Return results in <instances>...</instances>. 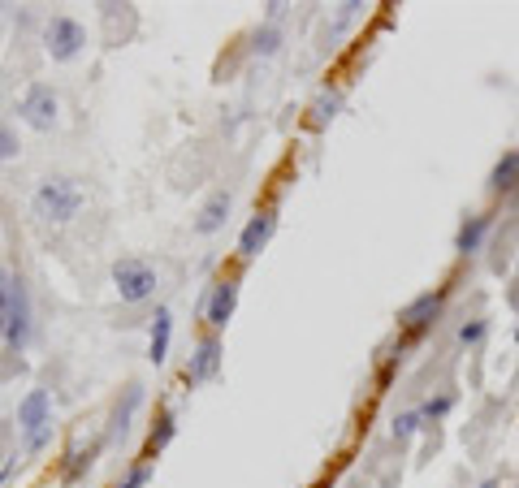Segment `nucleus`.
<instances>
[{"label":"nucleus","instance_id":"f257e3e1","mask_svg":"<svg viewBox=\"0 0 519 488\" xmlns=\"http://www.w3.org/2000/svg\"><path fill=\"white\" fill-rule=\"evenodd\" d=\"M0 337L9 351H22L31 337V298L14 273H0Z\"/></svg>","mask_w":519,"mask_h":488},{"label":"nucleus","instance_id":"f03ea898","mask_svg":"<svg viewBox=\"0 0 519 488\" xmlns=\"http://www.w3.org/2000/svg\"><path fill=\"white\" fill-rule=\"evenodd\" d=\"M82 203H87V195H82V186L74 182V177H48L40 191H35V199H31L35 216L52 221V225L74 221V216L82 212Z\"/></svg>","mask_w":519,"mask_h":488},{"label":"nucleus","instance_id":"7ed1b4c3","mask_svg":"<svg viewBox=\"0 0 519 488\" xmlns=\"http://www.w3.org/2000/svg\"><path fill=\"white\" fill-rule=\"evenodd\" d=\"M18 428L26 436V454H40L52 441V393L31 389L18 402Z\"/></svg>","mask_w":519,"mask_h":488},{"label":"nucleus","instance_id":"20e7f679","mask_svg":"<svg viewBox=\"0 0 519 488\" xmlns=\"http://www.w3.org/2000/svg\"><path fill=\"white\" fill-rule=\"evenodd\" d=\"M113 286H118L121 303H147L152 294H156L160 277L152 264H143V259H118L113 264Z\"/></svg>","mask_w":519,"mask_h":488},{"label":"nucleus","instance_id":"39448f33","mask_svg":"<svg viewBox=\"0 0 519 488\" xmlns=\"http://www.w3.org/2000/svg\"><path fill=\"white\" fill-rule=\"evenodd\" d=\"M43 48H48V57L52 61H74L87 48V31H82V22L74 18H52L43 26Z\"/></svg>","mask_w":519,"mask_h":488},{"label":"nucleus","instance_id":"423d86ee","mask_svg":"<svg viewBox=\"0 0 519 488\" xmlns=\"http://www.w3.org/2000/svg\"><path fill=\"white\" fill-rule=\"evenodd\" d=\"M57 91L52 87H43V82H35L26 96L18 99V117L31 126V130H40V135H48L52 126H57Z\"/></svg>","mask_w":519,"mask_h":488},{"label":"nucleus","instance_id":"0eeeda50","mask_svg":"<svg viewBox=\"0 0 519 488\" xmlns=\"http://www.w3.org/2000/svg\"><path fill=\"white\" fill-rule=\"evenodd\" d=\"M441 303H446V290H424L420 298H411V303H407V307L399 312L402 333H411V337H420V333H429L433 324H438Z\"/></svg>","mask_w":519,"mask_h":488},{"label":"nucleus","instance_id":"6e6552de","mask_svg":"<svg viewBox=\"0 0 519 488\" xmlns=\"http://www.w3.org/2000/svg\"><path fill=\"white\" fill-rule=\"evenodd\" d=\"M234 303H239V277H221L212 281V290L203 298V320H208V329L221 333L230 324V315H234Z\"/></svg>","mask_w":519,"mask_h":488},{"label":"nucleus","instance_id":"1a4fd4ad","mask_svg":"<svg viewBox=\"0 0 519 488\" xmlns=\"http://www.w3.org/2000/svg\"><path fill=\"white\" fill-rule=\"evenodd\" d=\"M221 368V342L217 333H208V337H200V346H195V354L186 359V371H182V380L186 385H203V380H212Z\"/></svg>","mask_w":519,"mask_h":488},{"label":"nucleus","instance_id":"9d476101","mask_svg":"<svg viewBox=\"0 0 519 488\" xmlns=\"http://www.w3.org/2000/svg\"><path fill=\"white\" fill-rule=\"evenodd\" d=\"M273 230H278V212H273V208H264V212L251 216L247 230H242V238H239V259H256V255L269 247Z\"/></svg>","mask_w":519,"mask_h":488},{"label":"nucleus","instance_id":"9b49d317","mask_svg":"<svg viewBox=\"0 0 519 488\" xmlns=\"http://www.w3.org/2000/svg\"><path fill=\"white\" fill-rule=\"evenodd\" d=\"M225 216H230V191H217L200 208V216H195V234H217L221 225H225Z\"/></svg>","mask_w":519,"mask_h":488},{"label":"nucleus","instance_id":"f8f14e48","mask_svg":"<svg viewBox=\"0 0 519 488\" xmlns=\"http://www.w3.org/2000/svg\"><path fill=\"white\" fill-rule=\"evenodd\" d=\"M169 337H174V315H169V307H156L152 346H147V359H152V363H165V359H169Z\"/></svg>","mask_w":519,"mask_h":488},{"label":"nucleus","instance_id":"ddd939ff","mask_svg":"<svg viewBox=\"0 0 519 488\" xmlns=\"http://www.w3.org/2000/svg\"><path fill=\"white\" fill-rule=\"evenodd\" d=\"M489 191H498V195H515L519 191V152H506L498 160V169L489 177Z\"/></svg>","mask_w":519,"mask_h":488},{"label":"nucleus","instance_id":"4468645a","mask_svg":"<svg viewBox=\"0 0 519 488\" xmlns=\"http://www.w3.org/2000/svg\"><path fill=\"white\" fill-rule=\"evenodd\" d=\"M178 436V424H174V410H160L156 424H152V432H147V449H143V458H156L160 449L169 446Z\"/></svg>","mask_w":519,"mask_h":488},{"label":"nucleus","instance_id":"2eb2a0df","mask_svg":"<svg viewBox=\"0 0 519 488\" xmlns=\"http://www.w3.org/2000/svg\"><path fill=\"white\" fill-rule=\"evenodd\" d=\"M489 225H494V216H472V221L459 230V238H455V251L459 255L480 251V242H485V234H489Z\"/></svg>","mask_w":519,"mask_h":488},{"label":"nucleus","instance_id":"dca6fc26","mask_svg":"<svg viewBox=\"0 0 519 488\" xmlns=\"http://www.w3.org/2000/svg\"><path fill=\"white\" fill-rule=\"evenodd\" d=\"M139 402H143V389H139V385H126V402H118V407H113L109 436H126V428H130V415L139 410Z\"/></svg>","mask_w":519,"mask_h":488},{"label":"nucleus","instance_id":"f3484780","mask_svg":"<svg viewBox=\"0 0 519 488\" xmlns=\"http://www.w3.org/2000/svg\"><path fill=\"white\" fill-rule=\"evenodd\" d=\"M251 48H256L260 57H273V52L281 48V31L278 26H260L256 35H251Z\"/></svg>","mask_w":519,"mask_h":488},{"label":"nucleus","instance_id":"a211bd4d","mask_svg":"<svg viewBox=\"0 0 519 488\" xmlns=\"http://www.w3.org/2000/svg\"><path fill=\"white\" fill-rule=\"evenodd\" d=\"M420 428H424V415L420 410H402L399 419H394V441H411Z\"/></svg>","mask_w":519,"mask_h":488},{"label":"nucleus","instance_id":"6ab92c4d","mask_svg":"<svg viewBox=\"0 0 519 488\" xmlns=\"http://www.w3.org/2000/svg\"><path fill=\"white\" fill-rule=\"evenodd\" d=\"M100 446H87V449H74L70 454V463H65V480H79L82 467H91V454H96Z\"/></svg>","mask_w":519,"mask_h":488},{"label":"nucleus","instance_id":"aec40b11","mask_svg":"<svg viewBox=\"0 0 519 488\" xmlns=\"http://www.w3.org/2000/svg\"><path fill=\"white\" fill-rule=\"evenodd\" d=\"M147 480H152V463H139V467L126 471V475H121V480H118L113 488H143Z\"/></svg>","mask_w":519,"mask_h":488},{"label":"nucleus","instance_id":"412c9836","mask_svg":"<svg viewBox=\"0 0 519 488\" xmlns=\"http://www.w3.org/2000/svg\"><path fill=\"white\" fill-rule=\"evenodd\" d=\"M450 407H455V393H441V398H433V402H424V407H420V415H424V419H441Z\"/></svg>","mask_w":519,"mask_h":488},{"label":"nucleus","instance_id":"4be33fe9","mask_svg":"<svg viewBox=\"0 0 519 488\" xmlns=\"http://www.w3.org/2000/svg\"><path fill=\"white\" fill-rule=\"evenodd\" d=\"M485 333H489V320H472V324H463V329H459V342H463V346H477Z\"/></svg>","mask_w":519,"mask_h":488},{"label":"nucleus","instance_id":"5701e85b","mask_svg":"<svg viewBox=\"0 0 519 488\" xmlns=\"http://www.w3.org/2000/svg\"><path fill=\"white\" fill-rule=\"evenodd\" d=\"M18 156V138H14V130L0 121V160H14Z\"/></svg>","mask_w":519,"mask_h":488},{"label":"nucleus","instance_id":"b1692460","mask_svg":"<svg viewBox=\"0 0 519 488\" xmlns=\"http://www.w3.org/2000/svg\"><path fill=\"white\" fill-rule=\"evenodd\" d=\"M334 108H338V96H325L316 108H312V121H316V126H325V121L334 117Z\"/></svg>","mask_w":519,"mask_h":488},{"label":"nucleus","instance_id":"393cba45","mask_svg":"<svg viewBox=\"0 0 519 488\" xmlns=\"http://www.w3.org/2000/svg\"><path fill=\"white\" fill-rule=\"evenodd\" d=\"M480 488H502V484H498V480H485V484H480Z\"/></svg>","mask_w":519,"mask_h":488},{"label":"nucleus","instance_id":"a878e982","mask_svg":"<svg viewBox=\"0 0 519 488\" xmlns=\"http://www.w3.org/2000/svg\"><path fill=\"white\" fill-rule=\"evenodd\" d=\"M515 342H519V329H515Z\"/></svg>","mask_w":519,"mask_h":488}]
</instances>
